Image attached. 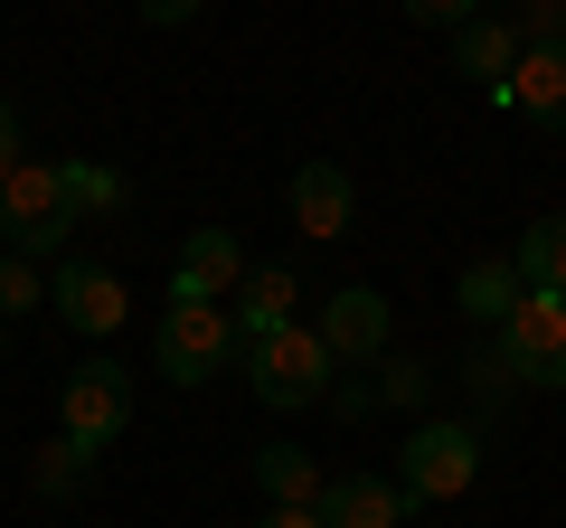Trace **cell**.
<instances>
[{
    "instance_id": "obj_1",
    "label": "cell",
    "mask_w": 566,
    "mask_h": 528,
    "mask_svg": "<svg viewBox=\"0 0 566 528\" xmlns=\"http://www.w3.org/2000/svg\"><path fill=\"white\" fill-rule=\"evenodd\" d=\"M85 226V199H76V170L66 161H20L0 180V255H66V236Z\"/></svg>"
},
{
    "instance_id": "obj_2",
    "label": "cell",
    "mask_w": 566,
    "mask_h": 528,
    "mask_svg": "<svg viewBox=\"0 0 566 528\" xmlns=\"http://www.w3.org/2000/svg\"><path fill=\"white\" fill-rule=\"evenodd\" d=\"M331 378H340V359H331V340H322V330H303V321H283V330H264V340H245V387H255L264 406H283V415L322 406Z\"/></svg>"
},
{
    "instance_id": "obj_3",
    "label": "cell",
    "mask_w": 566,
    "mask_h": 528,
    "mask_svg": "<svg viewBox=\"0 0 566 528\" xmlns=\"http://www.w3.org/2000/svg\"><path fill=\"white\" fill-rule=\"evenodd\" d=\"M472 472H482V425H463V415H424V425L406 434V453H397V490H406V509L463 500Z\"/></svg>"
},
{
    "instance_id": "obj_4",
    "label": "cell",
    "mask_w": 566,
    "mask_h": 528,
    "mask_svg": "<svg viewBox=\"0 0 566 528\" xmlns=\"http://www.w3.org/2000/svg\"><path fill=\"white\" fill-rule=\"evenodd\" d=\"M237 311L227 303H180V293H170L161 303V330H151V368H161L170 387H208L218 378L227 359H237Z\"/></svg>"
},
{
    "instance_id": "obj_5",
    "label": "cell",
    "mask_w": 566,
    "mask_h": 528,
    "mask_svg": "<svg viewBox=\"0 0 566 528\" xmlns=\"http://www.w3.org/2000/svg\"><path fill=\"white\" fill-rule=\"evenodd\" d=\"M57 434H66V444H85V453L123 444V434H133V368H114V359L66 368V387H57Z\"/></svg>"
},
{
    "instance_id": "obj_6",
    "label": "cell",
    "mask_w": 566,
    "mask_h": 528,
    "mask_svg": "<svg viewBox=\"0 0 566 528\" xmlns=\"http://www.w3.org/2000/svg\"><path fill=\"white\" fill-rule=\"evenodd\" d=\"M501 359L520 387H566V293H520L501 321Z\"/></svg>"
},
{
    "instance_id": "obj_7",
    "label": "cell",
    "mask_w": 566,
    "mask_h": 528,
    "mask_svg": "<svg viewBox=\"0 0 566 528\" xmlns=\"http://www.w3.org/2000/svg\"><path fill=\"white\" fill-rule=\"evenodd\" d=\"M48 303H57V321H66V330L104 340V330H123L133 293H123V274H104V264H85V255H57V284H48Z\"/></svg>"
},
{
    "instance_id": "obj_8",
    "label": "cell",
    "mask_w": 566,
    "mask_h": 528,
    "mask_svg": "<svg viewBox=\"0 0 566 528\" xmlns=\"http://www.w3.org/2000/svg\"><path fill=\"white\" fill-rule=\"evenodd\" d=\"M491 104H501V114H528L538 133H566V39L520 47V66L491 85Z\"/></svg>"
},
{
    "instance_id": "obj_9",
    "label": "cell",
    "mask_w": 566,
    "mask_h": 528,
    "mask_svg": "<svg viewBox=\"0 0 566 528\" xmlns=\"http://www.w3.org/2000/svg\"><path fill=\"white\" fill-rule=\"evenodd\" d=\"M331 340V359L340 368H368V359H387V293H368V284H340L322 303V321H312Z\"/></svg>"
},
{
    "instance_id": "obj_10",
    "label": "cell",
    "mask_w": 566,
    "mask_h": 528,
    "mask_svg": "<svg viewBox=\"0 0 566 528\" xmlns=\"http://www.w3.org/2000/svg\"><path fill=\"white\" fill-rule=\"evenodd\" d=\"M293 226H303L312 245H331V236L359 226V189H349L340 161H303V170H293Z\"/></svg>"
},
{
    "instance_id": "obj_11",
    "label": "cell",
    "mask_w": 566,
    "mask_h": 528,
    "mask_svg": "<svg viewBox=\"0 0 566 528\" xmlns=\"http://www.w3.org/2000/svg\"><path fill=\"white\" fill-rule=\"evenodd\" d=\"M237 284H245V245L227 236V226H189V245H180V274H170V293H180V303H227Z\"/></svg>"
},
{
    "instance_id": "obj_12",
    "label": "cell",
    "mask_w": 566,
    "mask_h": 528,
    "mask_svg": "<svg viewBox=\"0 0 566 528\" xmlns=\"http://www.w3.org/2000/svg\"><path fill=\"white\" fill-rule=\"evenodd\" d=\"M322 528H397L406 519V490L387 482V472H340V482H322Z\"/></svg>"
},
{
    "instance_id": "obj_13",
    "label": "cell",
    "mask_w": 566,
    "mask_h": 528,
    "mask_svg": "<svg viewBox=\"0 0 566 528\" xmlns=\"http://www.w3.org/2000/svg\"><path fill=\"white\" fill-rule=\"evenodd\" d=\"M293 303H303L293 264H245V284H237V340H264V330H283V321H293Z\"/></svg>"
},
{
    "instance_id": "obj_14",
    "label": "cell",
    "mask_w": 566,
    "mask_h": 528,
    "mask_svg": "<svg viewBox=\"0 0 566 528\" xmlns=\"http://www.w3.org/2000/svg\"><path fill=\"white\" fill-rule=\"evenodd\" d=\"M520 293H528V284H520V264H510V255H482V264H463V284H453V303H463V321L501 330Z\"/></svg>"
},
{
    "instance_id": "obj_15",
    "label": "cell",
    "mask_w": 566,
    "mask_h": 528,
    "mask_svg": "<svg viewBox=\"0 0 566 528\" xmlns=\"http://www.w3.org/2000/svg\"><path fill=\"white\" fill-rule=\"evenodd\" d=\"M255 490H264V509H312L322 500V463H312L303 444H264L255 453Z\"/></svg>"
},
{
    "instance_id": "obj_16",
    "label": "cell",
    "mask_w": 566,
    "mask_h": 528,
    "mask_svg": "<svg viewBox=\"0 0 566 528\" xmlns=\"http://www.w3.org/2000/svg\"><path fill=\"white\" fill-rule=\"evenodd\" d=\"M453 66H463V76H482V85H501L510 66H520V29L491 20V10H482V20H463V29H453Z\"/></svg>"
},
{
    "instance_id": "obj_17",
    "label": "cell",
    "mask_w": 566,
    "mask_h": 528,
    "mask_svg": "<svg viewBox=\"0 0 566 528\" xmlns=\"http://www.w3.org/2000/svg\"><path fill=\"white\" fill-rule=\"evenodd\" d=\"M510 264H520L528 293H566V218H538V226L520 236V255H510Z\"/></svg>"
},
{
    "instance_id": "obj_18",
    "label": "cell",
    "mask_w": 566,
    "mask_h": 528,
    "mask_svg": "<svg viewBox=\"0 0 566 528\" xmlns=\"http://www.w3.org/2000/svg\"><path fill=\"white\" fill-rule=\"evenodd\" d=\"M29 482H39V500H76V490L95 482V453H85V444H66V434H57V444H48L39 463H29Z\"/></svg>"
},
{
    "instance_id": "obj_19",
    "label": "cell",
    "mask_w": 566,
    "mask_h": 528,
    "mask_svg": "<svg viewBox=\"0 0 566 528\" xmlns=\"http://www.w3.org/2000/svg\"><path fill=\"white\" fill-rule=\"evenodd\" d=\"M48 284H39V264L29 255H0V321H20V311H39Z\"/></svg>"
},
{
    "instance_id": "obj_20",
    "label": "cell",
    "mask_w": 566,
    "mask_h": 528,
    "mask_svg": "<svg viewBox=\"0 0 566 528\" xmlns=\"http://www.w3.org/2000/svg\"><path fill=\"white\" fill-rule=\"evenodd\" d=\"M378 397H387V406H424V397H434V368L387 359V368H378Z\"/></svg>"
},
{
    "instance_id": "obj_21",
    "label": "cell",
    "mask_w": 566,
    "mask_h": 528,
    "mask_svg": "<svg viewBox=\"0 0 566 528\" xmlns=\"http://www.w3.org/2000/svg\"><path fill=\"white\" fill-rule=\"evenodd\" d=\"M322 406H331V415H349V425H359V415H378L387 397H378V378H368V368H359V378H349V368H340V378H331V397H322Z\"/></svg>"
},
{
    "instance_id": "obj_22",
    "label": "cell",
    "mask_w": 566,
    "mask_h": 528,
    "mask_svg": "<svg viewBox=\"0 0 566 528\" xmlns=\"http://www.w3.org/2000/svg\"><path fill=\"white\" fill-rule=\"evenodd\" d=\"M66 170H76V199H85V218H114V208L133 199V189H123L114 170H95V161H66Z\"/></svg>"
},
{
    "instance_id": "obj_23",
    "label": "cell",
    "mask_w": 566,
    "mask_h": 528,
    "mask_svg": "<svg viewBox=\"0 0 566 528\" xmlns=\"http://www.w3.org/2000/svg\"><path fill=\"white\" fill-rule=\"evenodd\" d=\"M520 47H547V39H566V0H520Z\"/></svg>"
},
{
    "instance_id": "obj_24",
    "label": "cell",
    "mask_w": 566,
    "mask_h": 528,
    "mask_svg": "<svg viewBox=\"0 0 566 528\" xmlns=\"http://www.w3.org/2000/svg\"><path fill=\"white\" fill-rule=\"evenodd\" d=\"M510 387H520V378H510V359H501V340H491V349H472V397H482V406H501Z\"/></svg>"
},
{
    "instance_id": "obj_25",
    "label": "cell",
    "mask_w": 566,
    "mask_h": 528,
    "mask_svg": "<svg viewBox=\"0 0 566 528\" xmlns=\"http://www.w3.org/2000/svg\"><path fill=\"white\" fill-rule=\"evenodd\" d=\"M491 0H406V20L416 29H463V20H482Z\"/></svg>"
},
{
    "instance_id": "obj_26",
    "label": "cell",
    "mask_w": 566,
    "mask_h": 528,
    "mask_svg": "<svg viewBox=\"0 0 566 528\" xmlns=\"http://www.w3.org/2000/svg\"><path fill=\"white\" fill-rule=\"evenodd\" d=\"M20 161H29V151H20V114H10V95H0V180H10Z\"/></svg>"
},
{
    "instance_id": "obj_27",
    "label": "cell",
    "mask_w": 566,
    "mask_h": 528,
    "mask_svg": "<svg viewBox=\"0 0 566 528\" xmlns=\"http://www.w3.org/2000/svg\"><path fill=\"white\" fill-rule=\"evenodd\" d=\"M133 10H142L151 29H180V20H199V0H133Z\"/></svg>"
},
{
    "instance_id": "obj_28",
    "label": "cell",
    "mask_w": 566,
    "mask_h": 528,
    "mask_svg": "<svg viewBox=\"0 0 566 528\" xmlns=\"http://www.w3.org/2000/svg\"><path fill=\"white\" fill-rule=\"evenodd\" d=\"M255 528H322V509H264Z\"/></svg>"
},
{
    "instance_id": "obj_29",
    "label": "cell",
    "mask_w": 566,
    "mask_h": 528,
    "mask_svg": "<svg viewBox=\"0 0 566 528\" xmlns=\"http://www.w3.org/2000/svg\"><path fill=\"white\" fill-rule=\"evenodd\" d=\"M0 349H10V321H0Z\"/></svg>"
}]
</instances>
